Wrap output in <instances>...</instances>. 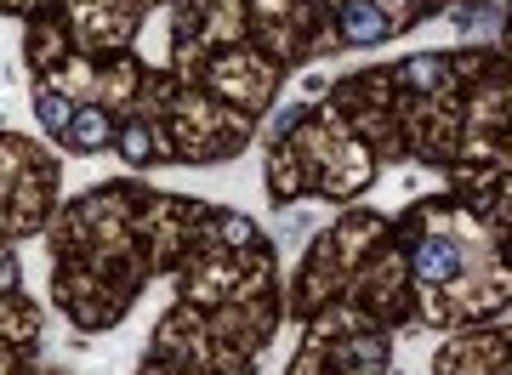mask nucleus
<instances>
[{"label":"nucleus","mask_w":512,"mask_h":375,"mask_svg":"<svg viewBox=\"0 0 512 375\" xmlns=\"http://www.w3.org/2000/svg\"><path fill=\"white\" fill-rule=\"evenodd\" d=\"M63 137H69L74 148H103L109 143V114H103V108H80V114H69Z\"/></svg>","instance_id":"obj_1"}]
</instances>
